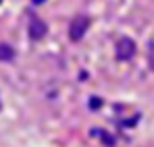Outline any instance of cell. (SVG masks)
<instances>
[{
    "instance_id": "6da1fadb",
    "label": "cell",
    "mask_w": 154,
    "mask_h": 147,
    "mask_svg": "<svg viewBox=\"0 0 154 147\" xmlns=\"http://www.w3.org/2000/svg\"><path fill=\"white\" fill-rule=\"evenodd\" d=\"M88 27H90V21H88L85 17H75V19L71 21V25H69V35H71V40H73V42H79V40L85 35Z\"/></svg>"
},
{
    "instance_id": "7a4b0ae2",
    "label": "cell",
    "mask_w": 154,
    "mask_h": 147,
    "mask_svg": "<svg viewBox=\"0 0 154 147\" xmlns=\"http://www.w3.org/2000/svg\"><path fill=\"white\" fill-rule=\"evenodd\" d=\"M135 54V42L131 37H121L117 42V58L119 60H129Z\"/></svg>"
},
{
    "instance_id": "3957f363",
    "label": "cell",
    "mask_w": 154,
    "mask_h": 147,
    "mask_svg": "<svg viewBox=\"0 0 154 147\" xmlns=\"http://www.w3.org/2000/svg\"><path fill=\"white\" fill-rule=\"evenodd\" d=\"M48 33V25L44 23L42 19H33L31 23H29V35L33 37V40H40V37H44Z\"/></svg>"
},
{
    "instance_id": "277c9868",
    "label": "cell",
    "mask_w": 154,
    "mask_h": 147,
    "mask_svg": "<svg viewBox=\"0 0 154 147\" xmlns=\"http://www.w3.org/2000/svg\"><path fill=\"white\" fill-rule=\"evenodd\" d=\"M15 58V52H13V48L11 46H0V60H13Z\"/></svg>"
},
{
    "instance_id": "5b68a950",
    "label": "cell",
    "mask_w": 154,
    "mask_h": 147,
    "mask_svg": "<svg viewBox=\"0 0 154 147\" xmlns=\"http://www.w3.org/2000/svg\"><path fill=\"white\" fill-rule=\"evenodd\" d=\"M90 101H92V104H90V108H92V110H98V108L102 106V101H100V99H98V98H92V99H90Z\"/></svg>"
},
{
    "instance_id": "8992f818",
    "label": "cell",
    "mask_w": 154,
    "mask_h": 147,
    "mask_svg": "<svg viewBox=\"0 0 154 147\" xmlns=\"http://www.w3.org/2000/svg\"><path fill=\"white\" fill-rule=\"evenodd\" d=\"M102 139H104V143H106V145H112V143H115L110 137H106V133H102Z\"/></svg>"
}]
</instances>
